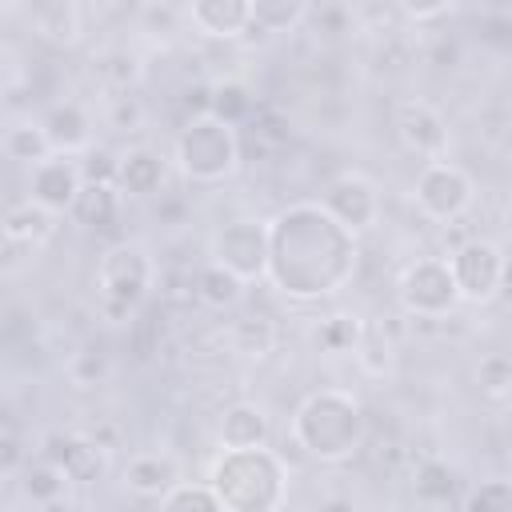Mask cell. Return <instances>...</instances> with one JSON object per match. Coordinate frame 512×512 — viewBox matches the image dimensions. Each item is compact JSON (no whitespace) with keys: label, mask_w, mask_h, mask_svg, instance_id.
<instances>
[{"label":"cell","mask_w":512,"mask_h":512,"mask_svg":"<svg viewBox=\"0 0 512 512\" xmlns=\"http://www.w3.org/2000/svg\"><path fill=\"white\" fill-rule=\"evenodd\" d=\"M124 484L136 496H168L180 484V472H176V460L172 456H164V452H140V456L128 460Z\"/></svg>","instance_id":"e0dca14e"},{"label":"cell","mask_w":512,"mask_h":512,"mask_svg":"<svg viewBox=\"0 0 512 512\" xmlns=\"http://www.w3.org/2000/svg\"><path fill=\"white\" fill-rule=\"evenodd\" d=\"M140 116H144V108H140L136 96H116V100H112V112H108V124H112L116 132H132V128L140 124Z\"/></svg>","instance_id":"d590c367"},{"label":"cell","mask_w":512,"mask_h":512,"mask_svg":"<svg viewBox=\"0 0 512 512\" xmlns=\"http://www.w3.org/2000/svg\"><path fill=\"white\" fill-rule=\"evenodd\" d=\"M312 16V4L300 0H252V32H292Z\"/></svg>","instance_id":"d4e9b609"},{"label":"cell","mask_w":512,"mask_h":512,"mask_svg":"<svg viewBox=\"0 0 512 512\" xmlns=\"http://www.w3.org/2000/svg\"><path fill=\"white\" fill-rule=\"evenodd\" d=\"M472 200V180L464 168L432 160L424 164V172L416 176V204L432 216V220H456Z\"/></svg>","instance_id":"9c48e42d"},{"label":"cell","mask_w":512,"mask_h":512,"mask_svg":"<svg viewBox=\"0 0 512 512\" xmlns=\"http://www.w3.org/2000/svg\"><path fill=\"white\" fill-rule=\"evenodd\" d=\"M96 76H100L108 88H116L120 96H128V88L140 80V60H136L128 48H108V52L96 56Z\"/></svg>","instance_id":"83f0119b"},{"label":"cell","mask_w":512,"mask_h":512,"mask_svg":"<svg viewBox=\"0 0 512 512\" xmlns=\"http://www.w3.org/2000/svg\"><path fill=\"white\" fill-rule=\"evenodd\" d=\"M476 384L488 400H512V356L508 352H488L476 364Z\"/></svg>","instance_id":"f546056e"},{"label":"cell","mask_w":512,"mask_h":512,"mask_svg":"<svg viewBox=\"0 0 512 512\" xmlns=\"http://www.w3.org/2000/svg\"><path fill=\"white\" fill-rule=\"evenodd\" d=\"M396 136L404 140L408 152L416 156H428L436 160L448 144V128H444V116L428 104V100H404L396 108Z\"/></svg>","instance_id":"4fadbf2b"},{"label":"cell","mask_w":512,"mask_h":512,"mask_svg":"<svg viewBox=\"0 0 512 512\" xmlns=\"http://www.w3.org/2000/svg\"><path fill=\"white\" fill-rule=\"evenodd\" d=\"M120 188L116 184H84L76 204H72V220L92 228V232H108L120 216Z\"/></svg>","instance_id":"ffe728a7"},{"label":"cell","mask_w":512,"mask_h":512,"mask_svg":"<svg viewBox=\"0 0 512 512\" xmlns=\"http://www.w3.org/2000/svg\"><path fill=\"white\" fill-rule=\"evenodd\" d=\"M160 512H228L212 484H176L168 496H160Z\"/></svg>","instance_id":"4dcf8cb0"},{"label":"cell","mask_w":512,"mask_h":512,"mask_svg":"<svg viewBox=\"0 0 512 512\" xmlns=\"http://www.w3.org/2000/svg\"><path fill=\"white\" fill-rule=\"evenodd\" d=\"M176 160H180V172L196 184H216L232 176L240 164L236 128L220 124L216 116H192L176 136Z\"/></svg>","instance_id":"277c9868"},{"label":"cell","mask_w":512,"mask_h":512,"mask_svg":"<svg viewBox=\"0 0 512 512\" xmlns=\"http://www.w3.org/2000/svg\"><path fill=\"white\" fill-rule=\"evenodd\" d=\"M104 372H108V356H104L100 348H84V352L72 356V380H76L80 388L96 384Z\"/></svg>","instance_id":"e575fe53"},{"label":"cell","mask_w":512,"mask_h":512,"mask_svg":"<svg viewBox=\"0 0 512 512\" xmlns=\"http://www.w3.org/2000/svg\"><path fill=\"white\" fill-rule=\"evenodd\" d=\"M316 344L324 352H352L360 344V324L356 316H328L320 328H316Z\"/></svg>","instance_id":"d6a6232c"},{"label":"cell","mask_w":512,"mask_h":512,"mask_svg":"<svg viewBox=\"0 0 512 512\" xmlns=\"http://www.w3.org/2000/svg\"><path fill=\"white\" fill-rule=\"evenodd\" d=\"M96 280H100L104 300H116V304L132 308V304L144 300V292L152 284V260L140 244H116L100 256Z\"/></svg>","instance_id":"ba28073f"},{"label":"cell","mask_w":512,"mask_h":512,"mask_svg":"<svg viewBox=\"0 0 512 512\" xmlns=\"http://www.w3.org/2000/svg\"><path fill=\"white\" fill-rule=\"evenodd\" d=\"M400 16H408L412 24H424V20L452 16V4L448 0H440V4H400Z\"/></svg>","instance_id":"8d00e7d4"},{"label":"cell","mask_w":512,"mask_h":512,"mask_svg":"<svg viewBox=\"0 0 512 512\" xmlns=\"http://www.w3.org/2000/svg\"><path fill=\"white\" fill-rule=\"evenodd\" d=\"M192 296H200L208 308H232V304H240V296H244V280L232 276V272L220 268V264H208V268L196 272Z\"/></svg>","instance_id":"484cf974"},{"label":"cell","mask_w":512,"mask_h":512,"mask_svg":"<svg viewBox=\"0 0 512 512\" xmlns=\"http://www.w3.org/2000/svg\"><path fill=\"white\" fill-rule=\"evenodd\" d=\"M268 416L260 404L236 400L220 412V444L224 452H248V448H264L268 444Z\"/></svg>","instance_id":"9a60e30c"},{"label":"cell","mask_w":512,"mask_h":512,"mask_svg":"<svg viewBox=\"0 0 512 512\" xmlns=\"http://www.w3.org/2000/svg\"><path fill=\"white\" fill-rule=\"evenodd\" d=\"M212 264L228 268L240 280L268 276V228L260 220H228L212 236Z\"/></svg>","instance_id":"5b68a950"},{"label":"cell","mask_w":512,"mask_h":512,"mask_svg":"<svg viewBox=\"0 0 512 512\" xmlns=\"http://www.w3.org/2000/svg\"><path fill=\"white\" fill-rule=\"evenodd\" d=\"M52 216L56 212H48V208H40L32 200L12 204L4 212V252H16V248H28L32 252V248H40L52 236V228H56Z\"/></svg>","instance_id":"2e32d148"},{"label":"cell","mask_w":512,"mask_h":512,"mask_svg":"<svg viewBox=\"0 0 512 512\" xmlns=\"http://www.w3.org/2000/svg\"><path fill=\"white\" fill-rule=\"evenodd\" d=\"M496 296L512 308V252H504V272H500V292Z\"/></svg>","instance_id":"ab89813d"},{"label":"cell","mask_w":512,"mask_h":512,"mask_svg":"<svg viewBox=\"0 0 512 512\" xmlns=\"http://www.w3.org/2000/svg\"><path fill=\"white\" fill-rule=\"evenodd\" d=\"M208 484L228 512H272L284 500L288 476L276 452L248 448V452H224L212 464Z\"/></svg>","instance_id":"3957f363"},{"label":"cell","mask_w":512,"mask_h":512,"mask_svg":"<svg viewBox=\"0 0 512 512\" xmlns=\"http://www.w3.org/2000/svg\"><path fill=\"white\" fill-rule=\"evenodd\" d=\"M292 436L304 456L320 464H340L364 444V408L340 388H320L296 408Z\"/></svg>","instance_id":"7a4b0ae2"},{"label":"cell","mask_w":512,"mask_h":512,"mask_svg":"<svg viewBox=\"0 0 512 512\" xmlns=\"http://www.w3.org/2000/svg\"><path fill=\"white\" fill-rule=\"evenodd\" d=\"M32 28H36V36L68 48L84 36V12L76 4H40V8H32Z\"/></svg>","instance_id":"44dd1931"},{"label":"cell","mask_w":512,"mask_h":512,"mask_svg":"<svg viewBox=\"0 0 512 512\" xmlns=\"http://www.w3.org/2000/svg\"><path fill=\"white\" fill-rule=\"evenodd\" d=\"M448 268H452V280L460 288L464 300H492L500 292V272H504V252L484 240V236H472L464 240L452 256H448Z\"/></svg>","instance_id":"52a82bcc"},{"label":"cell","mask_w":512,"mask_h":512,"mask_svg":"<svg viewBox=\"0 0 512 512\" xmlns=\"http://www.w3.org/2000/svg\"><path fill=\"white\" fill-rule=\"evenodd\" d=\"M52 152H56V148H52L44 124L24 120V124H12V128L4 132V156L16 160V164H32V168H40L44 160H52Z\"/></svg>","instance_id":"7402d4cb"},{"label":"cell","mask_w":512,"mask_h":512,"mask_svg":"<svg viewBox=\"0 0 512 512\" xmlns=\"http://www.w3.org/2000/svg\"><path fill=\"white\" fill-rule=\"evenodd\" d=\"M412 488H416V496H420L424 504H444V500H452V492H456V476H452L448 464L424 460V464H416V472H412Z\"/></svg>","instance_id":"f1b7e54d"},{"label":"cell","mask_w":512,"mask_h":512,"mask_svg":"<svg viewBox=\"0 0 512 512\" xmlns=\"http://www.w3.org/2000/svg\"><path fill=\"white\" fill-rule=\"evenodd\" d=\"M460 300V288L452 280V268L444 260H416L400 280V304L408 316H432L440 320Z\"/></svg>","instance_id":"8992f818"},{"label":"cell","mask_w":512,"mask_h":512,"mask_svg":"<svg viewBox=\"0 0 512 512\" xmlns=\"http://www.w3.org/2000/svg\"><path fill=\"white\" fill-rule=\"evenodd\" d=\"M16 464H20V440H16V428L8 424L4 428V472H16Z\"/></svg>","instance_id":"74e56055"},{"label":"cell","mask_w":512,"mask_h":512,"mask_svg":"<svg viewBox=\"0 0 512 512\" xmlns=\"http://www.w3.org/2000/svg\"><path fill=\"white\" fill-rule=\"evenodd\" d=\"M44 132L52 140L56 152H72V148H84L88 144V132H92V120L88 112L76 104V100H64V104H52L44 112Z\"/></svg>","instance_id":"d6986e66"},{"label":"cell","mask_w":512,"mask_h":512,"mask_svg":"<svg viewBox=\"0 0 512 512\" xmlns=\"http://www.w3.org/2000/svg\"><path fill=\"white\" fill-rule=\"evenodd\" d=\"M508 480H512V476H508Z\"/></svg>","instance_id":"60d3db41"},{"label":"cell","mask_w":512,"mask_h":512,"mask_svg":"<svg viewBox=\"0 0 512 512\" xmlns=\"http://www.w3.org/2000/svg\"><path fill=\"white\" fill-rule=\"evenodd\" d=\"M40 456L52 460L68 480L92 484V480H100V472H104L108 448H100L92 436H80V432H48Z\"/></svg>","instance_id":"30bf717a"},{"label":"cell","mask_w":512,"mask_h":512,"mask_svg":"<svg viewBox=\"0 0 512 512\" xmlns=\"http://www.w3.org/2000/svg\"><path fill=\"white\" fill-rule=\"evenodd\" d=\"M64 484H68V476H64L52 460H44V456H40V460H28L24 472H20V492H24V500H32L36 508L60 504Z\"/></svg>","instance_id":"603a6c76"},{"label":"cell","mask_w":512,"mask_h":512,"mask_svg":"<svg viewBox=\"0 0 512 512\" xmlns=\"http://www.w3.org/2000/svg\"><path fill=\"white\" fill-rule=\"evenodd\" d=\"M320 204H324L344 228H352V232L368 228V224L376 220V212H380L376 188H372L364 176H356V172H344V176L328 180L324 192H320Z\"/></svg>","instance_id":"8fae6325"},{"label":"cell","mask_w":512,"mask_h":512,"mask_svg":"<svg viewBox=\"0 0 512 512\" xmlns=\"http://www.w3.org/2000/svg\"><path fill=\"white\" fill-rule=\"evenodd\" d=\"M312 512H360V504H356V500H348V496H324Z\"/></svg>","instance_id":"f35d334b"},{"label":"cell","mask_w":512,"mask_h":512,"mask_svg":"<svg viewBox=\"0 0 512 512\" xmlns=\"http://www.w3.org/2000/svg\"><path fill=\"white\" fill-rule=\"evenodd\" d=\"M80 172H84V184H116L120 176V160L104 148H92L84 160H80Z\"/></svg>","instance_id":"836d02e7"},{"label":"cell","mask_w":512,"mask_h":512,"mask_svg":"<svg viewBox=\"0 0 512 512\" xmlns=\"http://www.w3.org/2000/svg\"><path fill=\"white\" fill-rule=\"evenodd\" d=\"M208 116H216L220 124L236 128L252 116V92L236 80H224V84H212V104H208Z\"/></svg>","instance_id":"4316f807"},{"label":"cell","mask_w":512,"mask_h":512,"mask_svg":"<svg viewBox=\"0 0 512 512\" xmlns=\"http://www.w3.org/2000/svg\"><path fill=\"white\" fill-rule=\"evenodd\" d=\"M228 336H232V348H236V352L256 356V360L276 348V324H272V316H264V312H244V316H236L232 328H228Z\"/></svg>","instance_id":"cb8c5ba5"},{"label":"cell","mask_w":512,"mask_h":512,"mask_svg":"<svg viewBox=\"0 0 512 512\" xmlns=\"http://www.w3.org/2000/svg\"><path fill=\"white\" fill-rule=\"evenodd\" d=\"M184 20L212 40H236L252 32V0H196L184 8Z\"/></svg>","instance_id":"5bb4252c"},{"label":"cell","mask_w":512,"mask_h":512,"mask_svg":"<svg viewBox=\"0 0 512 512\" xmlns=\"http://www.w3.org/2000/svg\"><path fill=\"white\" fill-rule=\"evenodd\" d=\"M116 188L128 196H156L164 188V160L152 148H132L120 156Z\"/></svg>","instance_id":"ac0fdd59"},{"label":"cell","mask_w":512,"mask_h":512,"mask_svg":"<svg viewBox=\"0 0 512 512\" xmlns=\"http://www.w3.org/2000/svg\"><path fill=\"white\" fill-rule=\"evenodd\" d=\"M80 188H84V172H80V164H72L64 156L44 160L28 176V192H32L28 200L40 204V208H48V212H72Z\"/></svg>","instance_id":"7c38bea8"},{"label":"cell","mask_w":512,"mask_h":512,"mask_svg":"<svg viewBox=\"0 0 512 512\" xmlns=\"http://www.w3.org/2000/svg\"><path fill=\"white\" fill-rule=\"evenodd\" d=\"M460 512H512V480H480V484H472Z\"/></svg>","instance_id":"1f68e13d"},{"label":"cell","mask_w":512,"mask_h":512,"mask_svg":"<svg viewBox=\"0 0 512 512\" xmlns=\"http://www.w3.org/2000/svg\"><path fill=\"white\" fill-rule=\"evenodd\" d=\"M356 272V232L320 200L288 204L268 224V280L292 300H320Z\"/></svg>","instance_id":"6da1fadb"}]
</instances>
